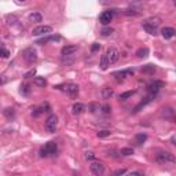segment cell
Returning <instances> with one entry per match:
<instances>
[{
    "instance_id": "obj_1",
    "label": "cell",
    "mask_w": 176,
    "mask_h": 176,
    "mask_svg": "<svg viewBox=\"0 0 176 176\" xmlns=\"http://www.w3.org/2000/svg\"><path fill=\"white\" fill-rule=\"evenodd\" d=\"M157 164L160 165H175L176 164V157L169 151H158L154 157Z\"/></svg>"
},
{
    "instance_id": "obj_2",
    "label": "cell",
    "mask_w": 176,
    "mask_h": 176,
    "mask_svg": "<svg viewBox=\"0 0 176 176\" xmlns=\"http://www.w3.org/2000/svg\"><path fill=\"white\" fill-rule=\"evenodd\" d=\"M58 151V146L55 142H48L46 143V145L43 146V147L40 148V151H38V154H40V157H43V158H47V157H52L55 156Z\"/></svg>"
},
{
    "instance_id": "obj_3",
    "label": "cell",
    "mask_w": 176,
    "mask_h": 176,
    "mask_svg": "<svg viewBox=\"0 0 176 176\" xmlns=\"http://www.w3.org/2000/svg\"><path fill=\"white\" fill-rule=\"evenodd\" d=\"M44 127H46V131L47 132H50V134H54V132L57 131V128H58V117L55 114H50L48 117H47Z\"/></svg>"
},
{
    "instance_id": "obj_4",
    "label": "cell",
    "mask_w": 176,
    "mask_h": 176,
    "mask_svg": "<svg viewBox=\"0 0 176 176\" xmlns=\"http://www.w3.org/2000/svg\"><path fill=\"white\" fill-rule=\"evenodd\" d=\"M105 164L101 161H92L90 165V170L94 176H102L105 173Z\"/></svg>"
},
{
    "instance_id": "obj_5",
    "label": "cell",
    "mask_w": 176,
    "mask_h": 176,
    "mask_svg": "<svg viewBox=\"0 0 176 176\" xmlns=\"http://www.w3.org/2000/svg\"><path fill=\"white\" fill-rule=\"evenodd\" d=\"M55 88H58V90H61V88H62V90L65 91L69 96H72V98L77 96V94H79V85L73 84V82H70V84H66V85H57Z\"/></svg>"
},
{
    "instance_id": "obj_6",
    "label": "cell",
    "mask_w": 176,
    "mask_h": 176,
    "mask_svg": "<svg viewBox=\"0 0 176 176\" xmlns=\"http://www.w3.org/2000/svg\"><path fill=\"white\" fill-rule=\"evenodd\" d=\"M22 57H24V59L28 63H36L37 62V59H38V57H37V52H36V50H33V48H26V50H24V52H22Z\"/></svg>"
},
{
    "instance_id": "obj_7",
    "label": "cell",
    "mask_w": 176,
    "mask_h": 176,
    "mask_svg": "<svg viewBox=\"0 0 176 176\" xmlns=\"http://www.w3.org/2000/svg\"><path fill=\"white\" fill-rule=\"evenodd\" d=\"M112 76L114 77V80H117L118 82H121V81H124L125 79H128V77H132V76H134V69H125V70L114 72Z\"/></svg>"
},
{
    "instance_id": "obj_8",
    "label": "cell",
    "mask_w": 176,
    "mask_h": 176,
    "mask_svg": "<svg viewBox=\"0 0 176 176\" xmlns=\"http://www.w3.org/2000/svg\"><path fill=\"white\" fill-rule=\"evenodd\" d=\"M52 32V26L50 25H38V26L33 28L32 35L33 36H43V35H50Z\"/></svg>"
},
{
    "instance_id": "obj_9",
    "label": "cell",
    "mask_w": 176,
    "mask_h": 176,
    "mask_svg": "<svg viewBox=\"0 0 176 176\" xmlns=\"http://www.w3.org/2000/svg\"><path fill=\"white\" fill-rule=\"evenodd\" d=\"M113 16H114V13H113V11H110V10L109 11H103V13L99 15V22L106 26V25H109L110 22L113 21Z\"/></svg>"
},
{
    "instance_id": "obj_10",
    "label": "cell",
    "mask_w": 176,
    "mask_h": 176,
    "mask_svg": "<svg viewBox=\"0 0 176 176\" xmlns=\"http://www.w3.org/2000/svg\"><path fill=\"white\" fill-rule=\"evenodd\" d=\"M106 55H107V58H109V61H110V65H112V63H116L118 59H120V51H118L117 48H114V47H112V48L107 50Z\"/></svg>"
},
{
    "instance_id": "obj_11",
    "label": "cell",
    "mask_w": 176,
    "mask_h": 176,
    "mask_svg": "<svg viewBox=\"0 0 176 176\" xmlns=\"http://www.w3.org/2000/svg\"><path fill=\"white\" fill-rule=\"evenodd\" d=\"M77 50H79V46H76V44H69V46H65L61 50V54H62V57H72L74 52H77Z\"/></svg>"
},
{
    "instance_id": "obj_12",
    "label": "cell",
    "mask_w": 176,
    "mask_h": 176,
    "mask_svg": "<svg viewBox=\"0 0 176 176\" xmlns=\"http://www.w3.org/2000/svg\"><path fill=\"white\" fill-rule=\"evenodd\" d=\"M164 81H160V80H156V81H153L150 85H148V92H150V95H156L157 92H158L161 88H164Z\"/></svg>"
},
{
    "instance_id": "obj_13",
    "label": "cell",
    "mask_w": 176,
    "mask_h": 176,
    "mask_svg": "<svg viewBox=\"0 0 176 176\" xmlns=\"http://www.w3.org/2000/svg\"><path fill=\"white\" fill-rule=\"evenodd\" d=\"M143 24L150 28H154V29H158L160 24H161V18H160V16H150V18H147Z\"/></svg>"
},
{
    "instance_id": "obj_14",
    "label": "cell",
    "mask_w": 176,
    "mask_h": 176,
    "mask_svg": "<svg viewBox=\"0 0 176 176\" xmlns=\"http://www.w3.org/2000/svg\"><path fill=\"white\" fill-rule=\"evenodd\" d=\"M161 35H162V37L164 38H172L173 36L176 35V30L173 29V28H170V26H167V28H164V29L161 30Z\"/></svg>"
},
{
    "instance_id": "obj_15",
    "label": "cell",
    "mask_w": 176,
    "mask_h": 176,
    "mask_svg": "<svg viewBox=\"0 0 176 176\" xmlns=\"http://www.w3.org/2000/svg\"><path fill=\"white\" fill-rule=\"evenodd\" d=\"M114 95V91H113V88H110V87H103L102 88V91H101V96L103 99H110L112 96Z\"/></svg>"
},
{
    "instance_id": "obj_16",
    "label": "cell",
    "mask_w": 176,
    "mask_h": 176,
    "mask_svg": "<svg viewBox=\"0 0 176 176\" xmlns=\"http://www.w3.org/2000/svg\"><path fill=\"white\" fill-rule=\"evenodd\" d=\"M85 110V106L82 103H74L73 105V107H72V113H73L74 116H79V114H81L82 112Z\"/></svg>"
},
{
    "instance_id": "obj_17",
    "label": "cell",
    "mask_w": 176,
    "mask_h": 176,
    "mask_svg": "<svg viewBox=\"0 0 176 176\" xmlns=\"http://www.w3.org/2000/svg\"><path fill=\"white\" fill-rule=\"evenodd\" d=\"M99 66H101L102 70H106V69L110 66V61H109V58H107L106 54L101 57V63H99Z\"/></svg>"
},
{
    "instance_id": "obj_18",
    "label": "cell",
    "mask_w": 176,
    "mask_h": 176,
    "mask_svg": "<svg viewBox=\"0 0 176 176\" xmlns=\"http://www.w3.org/2000/svg\"><path fill=\"white\" fill-rule=\"evenodd\" d=\"M41 19H43V15H41L40 13H37V11H33V13L29 14L30 22H41Z\"/></svg>"
},
{
    "instance_id": "obj_19",
    "label": "cell",
    "mask_w": 176,
    "mask_h": 176,
    "mask_svg": "<svg viewBox=\"0 0 176 176\" xmlns=\"http://www.w3.org/2000/svg\"><path fill=\"white\" fill-rule=\"evenodd\" d=\"M61 38H62L61 36H48V37H44V38H41V40H38L37 44H46V43H48V41H59Z\"/></svg>"
},
{
    "instance_id": "obj_20",
    "label": "cell",
    "mask_w": 176,
    "mask_h": 176,
    "mask_svg": "<svg viewBox=\"0 0 176 176\" xmlns=\"http://www.w3.org/2000/svg\"><path fill=\"white\" fill-rule=\"evenodd\" d=\"M146 140H147V135L143 134V132H142V134H138L136 136H135V143H136L138 146H140L142 143H145Z\"/></svg>"
},
{
    "instance_id": "obj_21",
    "label": "cell",
    "mask_w": 176,
    "mask_h": 176,
    "mask_svg": "<svg viewBox=\"0 0 176 176\" xmlns=\"http://www.w3.org/2000/svg\"><path fill=\"white\" fill-rule=\"evenodd\" d=\"M3 114H4L6 118L11 120V118H14V116H15V110H14L13 107H6V109L3 110Z\"/></svg>"
},
{
    "instance_id": "obj_22",
    "label": "cell",
    "mask_w": 176,
    "mask_h": 176,
    "mask_svg": "<svg viewBox=\"0 0 176 176\" xmlns=\"http://www.w3.org/2000/svg\"><path fill=\"white\" fill-rule=\"evenodd\" d=\"M33 84L37 85V87H46L47 85V80L44 77H35L33 80Z\"/></svg>"
},
{
    "instance_id": "obj_23",
    "label": "cell",
    "mask_w": 176,
    "mask_h": 176,
    "mask_svg": "<svg viewBox=\"0 0 176 176\" xmlns=\"http://www.w3.org/2000/svg\"><path fill=\"white\" fill-rule=\"evenodd\" d=\"M140 70H142V73H153V72H156V65H145L140 68Z\"/></svg>"
},
{
    "instance_id": "obj_24",
    "label": "cell",
    "mask_w": 176,
    "mask_h": 176,
    "mask_svg": "<svg viewBox=\"0 0 176 176\" xmlns=\"http://www.w3.org/2000/svg\"><path fill=\"white\" fill-rule=\"evenodd\" d=\"M136 55H138V58H146V57H148V48H147V47L139 48L136 51Z\"/></svg>"
},
{
    "instance_id": "obj_25",
    "label": "cell",
    "mask_w": 176,
    "mask_h": 176,
    "mask_svg": "<svg viewBox=\"0 0 176 176\" xmlns=\"http://www.w3.org/2000/svg\"><path fill=\"white\" fill-rule=\"evenodd\" d=\"M136 94V91L135 90H132V91H127V92H123L120 95V101H127L128 98H131L132 95H135Z\"/></svg>"
},
{
    "instance_id": "obj_26",
    "label": "cell",
    "mask_w": 176,
    "mask_h": 176,
    "mask_svg": "<svg viewBox=\"0 0 176 176\" xmlns=\"http://www.w3.org/2000/svg\"><path fill=\"white\" fill-rule=\"evenodd\" d=\"M125 15H128V16H138V15H140V13L138 10H134V8H127V10H124L123 11Z\"/></svg>"
},
{
    "instance_id": "obj_27",
    "label": "cell",
    "mask_w": 176,
    "mask_h": 176,
    "mask_svg": "<svg viewBox=\"0 0 176 176\" xmlns=\"http://www.w3.org/2000/svg\"><path fill=\"white\" fill-rule=\"evenodd\" d=\"M120 154H121V156H125V157L132 156V154H134V148H132V147H124V148H121V150H120Z\"/></svg>"
},
{
    "instance_id": "obj_28",
    "label": "cell",
    "mask_w": 176,
    "mask_h": 176,
    "mask_svg": "<svg viewBox=\"0 0 176 176\" xmlns=\"http://www.w3.org/2000/svg\"><path fill=\"white\" fill-rule=\"evenodd\" d=\"M143 29H145L146 32H147L148 35H151V36H157V35H158V30L154 29V28L147 26V25H145V24H143Z\"/></svg>"
},
{
    "instance_id": "obj_29",
    "label": "cell",
    "mask_w": 176,
    "mask_h": 176,
    "mask_svg": "<svg viewBox=\"0 0 176 176\" xmlns=\"http://www.w3.org/2000/svg\"><path fill=\"white\" fill-rule=\"evenodd\" d=\"M113 32H114V29H113V28H103V29L101 30V35L102 36H112L113 35Z\"/></svg>"
},
{
    "instance_id": "obj_30",
    "label": "cell",
    "mask_w": 176,
    "mask_h": 176,
    "mask_svg": "<svg viewBox=\"0 0 176 176\" xmlns=\"http://www.w3.org/2000/svg\"><path fill=\"white\" fill-rule=\"evenodd\" d=\"M6 21H7L8 25H14L15 22H18V19H16L15 15H10V14H8V15L6 16Z\"/></svg>"
},
{
    "instance_id": "obj_31",
    "label": "cell",
    "mask_w": 176,
    "mask_h": 176,
    "mask_svg": "<svg viewBox=\"0 0 176 176\" xmlns=\"http://www.w3.org/2000/svg\"><path fill=\"white\" fill-rule=\"evenodd\" d=\"M127 173V169L125 168H121V169H117L116 172L112 173V176H124Z\"/></svg>"
},
{
    "instance_id": "obj_32",
    "label": "cell",
    "mask_w": 176,
    "mask_h": 176,
    "mask_svg": "<svg viewBox=\"0 0 176 176\" xmlns=\"http://www.w3.org/2000/svg\"><path fill=\"white\" fill-rule=\"evenodd\" d=\"M172 109L170 107H167V109H162V113H161V116L162 117H169L170 114H172Z\"/></svg>"
},
{
    "instance_id": "obj_33",
    "label": "cell",
    "mask_w": 176,
    "mask_h": 176,
    "mask_svg": "<svg viewBox=\"0 0 176 176\" xmlns=\"http://www.w3.org/2000/svg\"><path fill=\"white\" fill-rule=\"evenodd\" d=\"M88 109H90L91 113H95L96 110H101V106H99V105H96V103H91L90 106H88Z\"/></svg>"
},
{
    "instance_id": "obj_34",
    "label": "cell",
    "mask_w": 176,
    "mask_h": 176,
    "mask_svg": "<svg viewBox=\"0 0 176 176\" xmlns=\"http://www.w3.org/2000/svg\"><path fill=\"white\" fill-rule=\"evenodd\" d=\"M110 134H112V132L107 131V129H105V131H99L98 138H107V136H110Z\"/></svg>"
},
{
    "instance_id": "obj_35",
    "label": "cell",
    "mask_w": 176,
    "mask_h": 176,
    "mask_svg": "<svg viewBox=\"0 0 176 176\" xmlns=\"http://www.w3.org/2000/svg\"><path fill=\"white\" fill-rule=\"evenodd\" d=\"M36 76V69L33 68V69H30L29 72H28V73H25V79H30V77H35Z\"/></svg>"
},
{
    "instance_id": "obj_36",
    "label": "cell",
    "mask_w": 176,
    "mask_h": 176,
    "mask_svg": "<svg viewBox=\"0 0 176 176\" xmlns=\"http://www.w3.org/2000/svg\"><path fill=\"white\" fill-rule=\"evenodd\" d=\"M29 85L28 84H22L21 85V94H24V95H28V94H29Z\"/></svg>"
},
{
    "instance_id": "obj_37",
    "label": "cell",
    "mask_w": 176,
    "mask_h": 176,
    "mask_svg": "<svg viewBox=\"0 0 176 176\" xmlns=\"http://www.w3.org/2000/svg\"><path fill=\"white\" fill-rule=\"evenodd\" d=\"M84 157H85V160H90V161H94V160H95V154H94L92 151H87V153L84 154Z\"/></svg>"
},
{
    "instance_id": "obj_38",
    "label": "cell",
    "mask_w": 176,
    "mask_h": 176,
    "mask_svg": "<svg viewBox=\"0 0 176 176\" xmlns=\"http://www.w3.org/2000/svg\"><path fill=\"white\" fill-rule=\"evenodd\" d=\"M8 57H10V51L4 46H2V58H8Z\"/></svg>"
},
{
    "instance_id": "obj_39",
    "label": "cell",
    "mask_w": 176,
    "mask_h": 176,
    "mask_svg": "<svg viewBox=\"0 0 176 176\" xmlns=\"http://www.w3.org/2000/svg\"><path fill=\"white\" fill-rule=\"evenodd\" d=\"M101 110L105 113V114H109V113L112 112V107H110L109 105H105V106H101Z\"/></svg>"
},
{
    "instance_id": "obj_40",
    "label": "cell",
    "mask_w": 176,
    "mask_h": 176,
    "mask_svg": "<svg viewBox=\"0 0 176 176\" xmlns=\"http://www.w3.org/2000/svg\"><path fill=\"white\" fill-rule=\"evenodd\" d=\"M99 48H101V44H98V43H94V44H92V47H91V51H92V52H95V51H98Z\"/></svg>"
},
{
    "instance_id": "obj_41",
    "label": "cell",
    "mask_w": 176,
    "mask_h": 176,
    "mask_svg": "<svg viewBox=\"0 0 176 176\" xmlns=\"http://www.w3.org/2000/svg\"><path fill=\"white\" fill-rule=\"evenodd\" d=\"M124 176H143L140 172H128V173H125Z\"/></svg>"
},
{
    "instance_id": "obj_42",
    "label": "cell",
    "mask_w": 176,
    "mask_h": 176,
    "mask_svg": "<svg viewBox=\"0 0 176 176\" xmlns=\"http://www.w3.org/2000/svg\"><path fill=\"white\" fill-rule=\"evenodd\" d=\"M106 153H107V156H110V157H117V154H116L117 151L116 150H109V151H106Z\"/></svg>"
},
{
    "instance_id": "obj_43",
    "label": "cell",
    "mask_w": 176,
    "mask_h": 176,
    "mask_svg": "<svg viewBox=\"0 0 176 176\" xmlns=\"http://www.w3.org/2000/svg\"><path fill=\"white\" fill-rule=\"evenodd\" d=\"M173 6H175V7H176V0H175V2H173Z\"/></svg>"
},
{
    "instance_id": "obj_44",
    "label": "cell",
    "mask_w": 176,
    "mask_h": 176,
    "mask_svg": "<svg viewBox=\"0 0 176 176\" xmlns=\"http://www.w3.org/2000/svg\"><path fill=\"white\" fill-rule=\"evenodd\" d=\"M175 123H176V116H175Z\"/></svg>"
}]
</instances>
